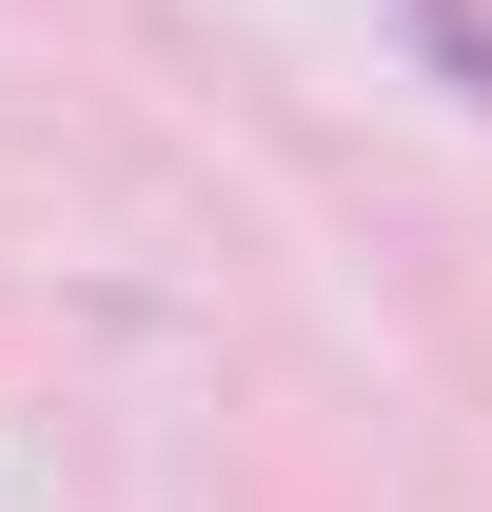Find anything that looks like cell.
<instances>
[{"instance_id":"1","label":"cell","mask_w":492,"mask_h":512,"mask_svg":"<svg viewBox=\"0 0 492 512\" xmlns=\"http://www.w3.org/2000/svg\"><path fill=\"white\" fill-rule=\"evenodd\" d=\"M374 20H394V40H414V60H433V79L492 119V0H374Z\"/></svg>"}]
</instances>
